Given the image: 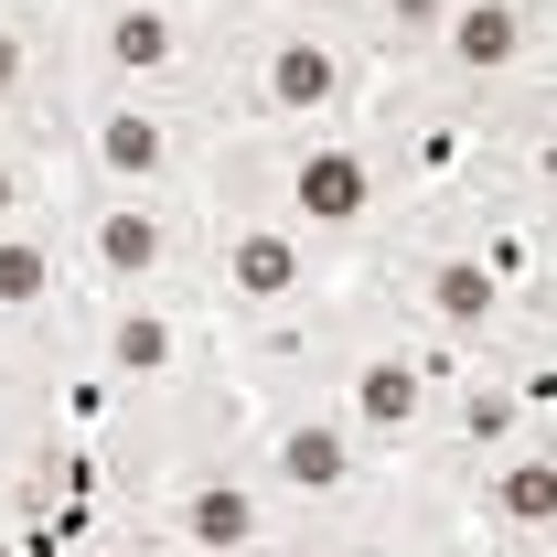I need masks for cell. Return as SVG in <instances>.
I'll return each mask as SVG.
<instances>
[{
	"instance_id": "obj_1",
	"label": "cell",
	"mask_w": 557,
	"mask_h": 557,
	"mask_svg": "<svg viewBox=\"0 0 557 557\" xmlns=\"http://www.w3.org/2000/svg\"><path fill=\"white\" fill-rule=\"evenodd\" d=\"M375 54L333 33V22H289L269 0H225L214 22V54H205V108L214 139H247V129H322V119H375Z\"/></svg>"
},
{
	"instance_id": "obj_2",
	"label": "cell",
	"mask_w": 557,
	"mask_h": 557,
	"mask_svg": "<svg viewBox=\"0 0 557 557\" xmlns=\"http://www.w3.org/2000/svg\"><path fill=\"white\" fill-rule=\"evenodd\" d=\"M214 183L258 194L269 214H289L333 269H364L397 225H408V194L386 172V139L375 119H322V129H247L214 139Z\"/></svg>"
},
{
	"instance_id": "obj_3",
	"label": "cell",
	"mask_w": 557,
	"mask_h": 557,
	"mask_svg": "<svg viewBox=\"0 0 557 557\" xmlns=\"http://www.w3.org/2000/svg\"><path fill=\"white\" fill-rule=\"evenodd\" d=\"M364 289H375L408 333H440V344H461V354H525V344H547V333H557L547 311L483 258V236H472L450 205H440V214H408V225L364 258Z\"/></svg>"
},
{
	"instance_id": "obj_4",
	"label": "cell",
	"mask_w": 557,
	"mask_h": 557,
	"mask_svg": "<svg viewBox=\"0 0 557 557\" xmlns=\"http://www.w3.org/2000/svg\"><path fill=\"white\" fill-rule=\"evenodd\" d=\"M247 461L278 493V515L289 525H322V536H364L397 504V483H408V472H386L354 440V418L333 397H269V408H247Z\"/></svg>"
},
{
	"instance_id": "obj_5",
	"label": "cell",
	"mask_w": 557,
	"mask_h": 557,
	"mask_svg": "<svg viewBox=\"0 0 557 557\" xmlns=\"http://www.w3.org/2000/svg\"><path fill=\"white\" fill-rule=\"evenodd\" d=\"M119 515H139V536L161 557H269L278 536H289L278 493L258 483V461H247V429L183 450V461H161V472H139V483L119 493Z\"/></svg>"
},
{
	"instance_id": "obj_6",
	"label": "cell",
	"mask_w": 557,
	"mask_h": 557,
	"mask_svg": "<svg viewBox=\"0 0 557 557\" xmlns=\"http://www.w3.org/2000/svg\"><path fill=\"white\" fill-rule=\"evenodd\" d=\"M54 354L86 364L119 408H150V397H183V386L225 375L214 311H205V300H183V289H108V300H86L75 333Z\"/></svg>"
},
{
	"instance_id": "obj_7",
	"label": "cell",
	"mask_w": 557,
	"mask_h": 557,
	"mask_svg": "<svg viewBox=\"0 0 557 557\" xmlns=\"http://www.w3.org/2000/svg\"><path fill=\"white\" fill-rule=\"evenodd\" d=\"M333 408L354 418V440L386 461V472H429L440 483V386H429V364H418V333L364 289V269H354V333L344 354H333V386H322Z\"/></svg>"
},
{
	"instance_id": "obj_8",
	"label": "cell",
	"mask_w": 557,
	"mask_h": 557,
	"mask_svg": "<svg viewBox=\"0 0 557 557\" xmlns=\"http://www.w3.org/2000/svg\"><path fill=\"white\" fill-rule=\"evenodd\" d=\"M65 247H75L86 300H108V289H183V300H205V194L65 183Z\"/></svg>"
},
{
	"instance_id": "obj_9",
	"label": "cell",
	"mask_w": 557,
	"mask_h": 557,
	"mask_svg": "<svg viewBox=\"0 0 557 557\" xmlns=\"http://www.w3.org/2000/svg\"><path fill=\"white\" fill-rule=\"evenodd\" d=\"M344 278L354 269H333L289 214H269L258 194H236V183L205 172V311H214V333H225V322L300 311V300H322V289H344Z\"/></svg>"
},
{
	"instance_id": "obj_10",
	"label": "cell",
	"mask_w": 557,
	"mask_h": 557,
	"mask_svg": "<svg viewBox=\"0 0 557 557\" xmlns=\"http://www.w3.org/2000/svg\"><path fill=\"white\" fill-rule=\"evenodd\" d=\"M214 129L194 97H75L65 108V183L108 194H205Z\"/></svg>"
},
{
	"instance_id": "obj_11",
	"label": "cell",
	"mask_w": 557,
	"mask_h": 557,
	"mask_svg": "<svg viewBox=\"0 0 557 557\" xmlns=\"http://www.w3.org/2000/svg\"><path fill=\"white\" fill-rule=\"evenodd\" d=\"M547 65H557V0H461L450 33L429 44V65L408 86L493 108L504 86H525V75H547Z\"/></svg>"
},
{
	"instance_id": "obj_12",
	"label": "cell",
	"mask_w": 557,
	"mask_h": 557,
	"mask_svg": "<svg viewBox=\"0 0 557 557\" xmlns=\"http://www.w3.org/2000/svg\"><path fill=\"white\" fill-rule=\"evenodd\" d=\"M65 108H75V75H65L54 0H0V129L65 150Z\"/></svg>"
},
{
	"instance_id": "obj_13",
	"label": "cell",
	"mask_w": 557,
	"mask_h": 557,
	"mask_svg": "<svg viewBox=\"0 0 557 557\" xmlns=\"http://www.w3.org/2000/svg\"><path fill=\"white\" fill-rule=\"evenodd\" d=\"M75 311H86V278H75V247H65V205L33 214V225H0V322L22 344H65Z\"/></svg>"
},
{
	"instance_id": "obj_14",
	"label": "cell",
	"mask_w": 557,
	"mask_h": 557,
	"mask_svg": "<svg viewBox=\"0 0 557 557\" xmlns=\"http://www.w3.org/2000/svg\"><path fill=\"white\" fill-rule=\"evenodd\" d=\"M354 547H364V557H493L483 536H472V515L450 504V483H429V472L397 483V504H386Z\"/></svg>"
},
{
	"instance_id": "obj_15",
	"label": "cell",
	"mask_w": 557,
	"mask_h": 557,
	"mask_svg": "<svg viewBox=\"0 0 557 557\" xmlns=\"http://www.w3.org/2000/svg\"><path fill=\"white\" fill-rule=\"evenodd\" d=\"M450 11H461V0H364L354 44H364V54H375V75L397 86V75H418V65H429V44L450 33Z\"/></svg>"
},
{
	"instance_id": "obj_16",
	"label": "cell",
	"mask_w": 557,
	"mask_h": 557,
	"mask_svg": "<svg viewBox=\"0 0 557 557\" xmlns=\"http://www.w3.org/2000/svg\"><path fill=\"white\" fill-rule=\"evenodd\" d=\"M54 205H65V150L0 129V225H33V214H54Z\"/></svg>"
},
{
	"instance_id": "obj_17",
	"label": "cell",
	"mask_w": 557,
	"mask_h": 557,
	"mask_svg": "<svg viewBox=\"0 0 557 557\" xmlns=\"http://www.w3.org/2000/svg\"><path fill=\"white\" fill-rule=\"evenodd\" d=\"M44 364H54V354L22 344V333L0 322V418H33V408H44Z\"/></svg>"
},
{
	"instance_id": "obj_18",
	"label": "cell",
	"mask_w": 557,
	"mask_h": 557,
	"mask_svg": "<svg viewBox=\"0 0 557 557\" xmlns=\"http://www.w3.org/2000/svg\"><path fill=\"white\" fill-rule=\"evenodd\" d=\"M65 557H161V547L139 536V515H119V504H108L97 525H75V547H65Z\"/></svg>"
},
{
	"instance_id": "obj_19",
	"label": "cell",
	"mask_w": 557,
	"mask_h": 557,
	"mask_svg": "<svg viewBox=\"0 0 557 557\" xmlns=\"http://www.w3.org/2000/svg\"><path fill=\"white\" fill-rule=\"evenodd\" d=\"M269 11H289V22H333V33L364 22V0H269Z\"/></svg>"
}]
</instances>
